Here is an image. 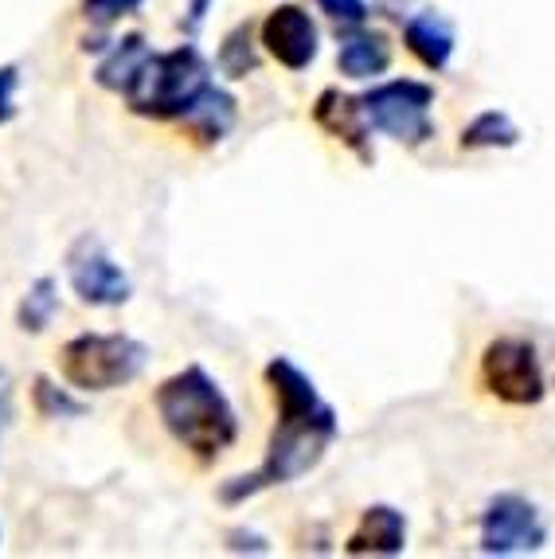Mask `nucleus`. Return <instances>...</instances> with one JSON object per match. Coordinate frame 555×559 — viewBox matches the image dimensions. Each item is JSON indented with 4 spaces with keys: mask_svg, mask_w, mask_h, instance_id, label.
<instances>
[{
    "mask_svg": "<svg viewBox=\"0 0 555 559\" xmlns=\"http://www.w3.org/2000/svg\"><path fill=\"white\" fill-rule=\"evenodd\" d=\"M267 388L278 411V427L270 435L262 466L255 474L232 477L220 489V501L227 504H239L247 497L262 493V489H274V485H290L297 477H306L309 469L321 466V457L329 454V447L341 435L336 411L321 400L309 372H302L290 356H274L267 364Z\"/></svg>",
    "mask_w": 555,
    "mask_h": 559,
    "instance_id": "f257e3e1",
    "label": "nucleus"
},
{
    "mask_svg": "<svg viewBox=\"0 0 555 559\" xmlns=\"http://www.w3.org/2000/svg\"><path fill=\"white\" fill-rule=\"evenodd\" d=\"M157 415L165 430L200 462H212L223 450H232L239 439V415L232 400L223 395L220 380L188 364L185 372L168 376L157 388Z\"/></svg>",
    "mask_w": 555,
    "mask_h": 559,
    "instance_id": "f03ea898",
    "label": "nucleus"
},
{
    "mask_svg": "<svg viewBox=\"0 0 555 559\" xmlns=\"http://www.w3.org/2000/svg\"><path fill=\"white\" fill-rule=\"evenodd\" d=\"M208 83H212L208 59L200 56L196 44H180L173 51H161V56L149 51L138 79L126 91V106L149 121H180V114L192 106V98Z\"/></svg>",
    "mask_w": 555,
    "mask_h": 559,
    "instance_id": "7ed1b4c3",
    "label": "nucleus"
},
{
    "mask_svg": "<svg viewBox=\"0 0 555 559\" xmlns=\"http://www.w3.org/2000/svg\"><path fill=\"white\" fill-rule=\"evenodd\" d=\"M149 364V345L126 333H79L59 348V372L79 392H114Z\"/></svg>",
    "mask_w": 555,
    "mask_h": 559,
    "instance_id": "20e7f679",
    "label": "nucleus"
},
{
    "mask_svg": "<svg viewBox=\"0 0 555 559\" xmlns=\"http://www.w3.org/2000/svg\"><path fill=\"white\" fill-rule=\"evenodd\" d=\"M364 114H368V126L376 133L391 141H403V145H426L435 138V118H430V106H435V86L418 83V79H391V83L371 86L361 98Z\"/></svg>",
    "mask_w": 555,
    "mask_h": 559,
    "instance_id": "39448f33",
    "label": "nucleus"
},
{
    "mask_svg": "<svg viewBox=\"0 0 555 559\" xmlns=\"http://www.w3.org/2000/svg\"><path fill=\"white\" fill-rule=\"evenodd\" d=\"M482 383L493 400L509 407H536L547 392L536 345L524 336H493L482 353Z\"/></svg>",
    "mask_w": 555,
    "mask_h": 559,
    "instance_id": "423d86ee",
    "label": "nucleus"
},
{
    "mask_svg": "<svg viewBox=\"0 0 555 559\" xmlns=\"http://www.w3.org/2000/svg\"><path fill=\"white\" fill-rule=\"evenodd\" d=\"M482 556H536L547 544V524L540 509L520 493H497L482 509Z\"/></svg>",
    "mask_w": 555,
    "mask_h": 559,
    "instance_id": "0eeeda50",
    "label": "nucleus"
},
{
    "mask_svg": "<svg viewBox=\"0 0 555 559\" xmlns=\"http://www.w3.org/2000/svg\"><path fill=\"white\" fill-rule=\"evenodd\" d=\"M67 278H71L74 298L83 306L114 309L126 306L133 294L130 274L121 271L114 254L106 251V242L98 235H79L67 251Z\"/></svg>",
    "mask_w": 555,
    "mask_h": 559,
    "instance_id": "6e6552de",
    "label": "nucleus"
},
{
    "mask_svg": "<svg viewBox=\"0 0 555 559\" xmlns=\"http://www.w3.org/2000/svg\"><path fill=\"white\" fill-rule=\"evenodd\" d=\"M259 44L267 47V56L282 63L286 71H306L321 51V32H317L314 16L302 4H278L267 12L259 28Z\"/></svg>",
    "mask_w": 555,
    "mask_h": 559,
    "instance_id": "1a4fd4ad",
    "label": "nucleus"
},
{
    "mask_svg": "<svg viewBox=\"0 0 555 559\" xmlns=\"http://www.w3.org/2000/svg\"><path fill=\"white\" fill-rule=\"evenodd\" d=\"M314 121L329 133V138L344 141V145H349L361 160H371V145H368L371 126H368V114H364L361 98H352V94L329 86V91L317 94Z\"/></svg>",
    "mask_w": 555,
    "mask_h": 559,
    "instance_id": "9d476101",
    "label": "nucleus"
},
{
    "mask_svg": "<svg viewBox=\"0 0 555 559\" xmlns=\"http://www.w3.org/2000/svg\"><path fill=\"white\" fill-rule=\"evenodd\" d=\"M235 121H239L235 94L215 83H208L204 91L192 98V106L180 114V126H185V133L196 145H220V141L235 130Z\"/></svg>",
    "mask_w": 555,
    "mask_h": 559,
    "instance_id": "9b49d317",
    "label": "nucleus"
},
{
    "mask_svg": "<svg viewBox=\"0 0 555 559\" xmlns=\"http://www.w3.org/2000/svg\"><path fill=\"white\" fill-rule=\"evenodd\" d=\"M408 548V516L391 504H371L364 509L361 524L352 528L344 551L349 556H399Z\"/></svg>",
    "mask_w": 555,
    "mask_h": 559,
    "instance_id": "f8f14e48",
    "label": "nucleus"
},
{
    "mask_svg": "<svg viewBox=\"0 0 555 559\" xmlns=\"http://www.w3.org/2000/svg\"><path fill=\"white\" fill-rule=\"evenodd\" d=\"M403 44H408V51L426 71H446L453 59V47H458V36H453V24L442 12L426 9V12L408 16V24H403Z\"/></svg>",
    "mask_w": 555,
    "mask_h": 559,
    "instance_id": "ddd939ff",
    "label": "nucleus"
},
{
    "mask_svg": "<svg viewBox=\"0 0 555 559\" xmlns=\"http://www.w3.org/2000/svg\"><path fill=\"white\" fill-rule=\"evenodd\" d=\"M336 67H341L344 79H356V83H368V79H380L391 67V44L383 32L352 28L341 39V51H336Z\"/></svg>",
    "mask_w": 555,
    "mask_h": 559,
    "instance_id": "4468645a",
    "label": "nucleus"
},
{
    "mask_svg": "<svg viewBox=\"0 0 555 559\" xmlns=\"http://www.w3.org/2000/svg\"><path fill=\"white\" fill-rule=\"evenodd\" d=\"M145 59H149L145 36H141V32H130V36L110 39V51H106V59L98 63L94 79H98V86H103V91L126 94L133 79H138V71H141V63H145Z\"/></svg>",
    "mask_w": 555,
    "mask_h": 559,
    "instance_id": "2eb2a0df",
    "label": "nucleus"
},
{
    "mask_svg": "<svg viewBox=\"0 0 555 559\" xmlns=\"http://www.w3.org/2000/svg\"><path fill=\"white\" fill-rule=\"evenodd\" d=\"M517 141H520V126L509 118V114L505 110H482L462 130L458 145L470 150V153H477V150H512Z\"/></svg>",
    "mask_w": 555,
    "mask_h": 559,
    "instance_id": "dca6fc26",
    "label": "nucleus"
},
{
    "mask_svg": "<svg viewBox=\"0 0 555 559\" xmlns=\"http://www.w3.org/2000/svg\"><path fill=\"white\" fill-rule=\"evenodd\" d=\"M56 309H59L56 278H36L28 286V294H24V301H20L16 321L24 333H44V329L51 325V318H56Z\"/></svg>",
    "mask_w": 555,
    "mask_h": 559,
    "instance_id": "f3484780",
    "label": "nucleus"
},
{
    "mask_svg": "<svg viewBox=\"0 0 555 559\" xmlns=\"http://www.w3.org/2000/svg\"><path fill=\"white\" fill-rule=\"evenodd\" d=\"M255 67H259V51H255V36H250V28L243 24V28H235L232 36L223 39L220 47V71L232 79H247L255 75Z\"/></svg>",
    "mask_w": 555,
    "mask_h": 559,
    "instance_id": "a211bd4d",
    "label": "nucleus"
},
{
    "mask_svg": "<svg viewBox=\"0 0 555 559\" xmlns=\"http://www.w3.org/2000/svg\"><path fill=\"white\" fill-rule=\"evenodd\" d=\"M32 400H36V411L44 415V419H79V415L86 411L83 400H74L67 388H56L47 376H39V380H36V388H32Z\"/></svg>",
    "mask_w": 555,
    "mask_h": 559,
    "instance_id": "6ab92c4d",
    "label": "nucleus"
},
{
    "mask_svg": "<svg viewBox=\"0 0 555 559\" xmlns=\"http://www.w3.org/2000/svg\"><path fill=\"white\" fill-rule=\"evenodd\" d=\"M317 9L333 20V24H341V28H361L371 16L368 0H317Z\"/></svg>",
    "mask_w": 555,
    "mask_h": 559,
    "instance_id": "aec40b11",
    "label": "nucleus"
},
{
    "mask_svg": "<svg viewBox=\"0 0 555 559\" xmlns=\"http://www.w3.org/2000/svg\"><path fill=\"white\" fill-rule=\"evenodd\" d=\"M145 0H83V16L91 20V24H114V20L121 16H133V12L141 9Z\"/></svg>",
    "mask_w": 555,
    "mask_h": 559,
    "instance_id": "412c9836",
    "label": "nucleus"
},
{
    "mask_svg": "<svg viewBox=\"0 0 555 559\" xmlns=\"http://www.w3.org/2000/svg\"><path fill=\"white\" fill-rule=\"evenodd\" d=\"M16 91H20V67L0 63V126L16 118Z\"/></svg>",
    "mask_w": 555,
    "mask_h": 559,
    "instance_id": "4be33fe9",
    "label": "nucleus"
},
{
    "mask_svg": "<svg viewBox=\"0 0 555 559\" xmlns=\"http://www.w3.org/2000/svg\"><path fill=\"white\" fill-rule=\"evenodd\" d=\"M9 407H12V380H9V372L0 368V419H9Z\"/></svg>",
    "mask_w": 555,
    "mask_h": 559,
    "instance_id": "5701e85b",
    "label": "nucleus"
},
{
    "mask_svg": "<svg viewBox=\"0 0 555 559\" xmlns=\"http://www.w3.org/2000/svg\"><path fill=\"white\" fill-rule=\"evenodd\" d=\"M208 4H212V0H192V9H188V32H196L200 24H204Z\"/></svg>",
    "mask_w": 555,
    "mask_h": 559,
    "instance_id": "b1692460",
    "label": "nucleus"
}]
</instances>
